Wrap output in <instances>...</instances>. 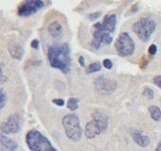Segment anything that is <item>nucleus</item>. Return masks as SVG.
I'll return each instance as SVG.
<instances>
[{"mask_svg": "<svg viewBox=\"0 0 161 151\" xmlns=\"http://www.w3.org/2000/svg\"><path fill=\"white\" fill-rule=\"evenodd\" d=\"M131 135L134 142L141 147H147L150 144V138L146 135L141 134L140 132H138V131L132 132Z\"/></svg>", "mask_w": 161, "mask_h": 151, "instance_id": "obj_14", "label": "nucleus"}, {"mask_svg": "<svg viewBox=\"0 0 161 151\" xmlns=\"http://www.w3.org/2000/svg\"><path fill=\"white\" fill-rule=\"evenodd\" d=\"M30 45H31V47L33 48V49L37 50L38 48H39V41L36 40V39H34V40H32V41H31Z\"/></svg>", "mask_w": 161, "mask_h": 151, "instance_id": "obj_26", "label": "nucleus"}, {"mask_svg": "<svg viewBox=\"0 0 161 151\" xmlns=\"http://www.w3.org/2000/svg\"><path fill=\"white\" fill-rule=\"evenodd\" d=\"M156 23L154 20L148 17L140 18L138 21L135 22L132 29L138 35L141 41L147 42L150 40L152 34L156 30Z\"/></svg>", "mask_w": 161, "mask_h": 151, "instance_id": "obj_4", "label": "nucleus"}, {"mask_svg": "<svg viewBox=\"0 0 161 151\" xmlns=\"http://www.w3.org/2000/svg\"><path fill=\"white\" fill-rule=\"evenodd\" d=\"M115 48L120 57H127L134 53L136 44L132 37L127 32H122L118 36L115 42Z\"/></svg>", "mask_w": 161, "mask_h": 151, "instance_id": "obj_5", "label": "nucleus"}, {"mask_svg": "<svg viewBox=\"0 0 161 151\" xmlns=\"http://www.w3.org/2000/svg\"><path fill=\"white\" fill-rule=\"evenodd\" d=\"M102 24V29L105 32L108 33H113L116 29V26H117V15L115 14H111L109 15H106L104 19V21L101 22Z\"/></svg>", "mask_w": 161, "mask_h": 151, "instance_id": "obj_11", "label": "nucleus"}, {"mask_svg": "<svg viewBox=\"0 0 161 151\" xmlns=\"http://www.w3.org/2000/svg\"><path fill=\"white\" fill-rule=\"evenodd\" d=\"M20 130V118L18 114L10 115L7 120L1 124V131L3 134L17 133Z\"/></svg>", "mask_w": 161, "mask_h": 151, "instance_id": "obj_7", "label": "nucleus"}, {"mask_svg": "<svg viewBox=\"0 0 161 151\" xmlns=\"http://www.w3.org/2000/svg\"><path fill=\"white\" fill-rule=\"evenodd\" d=\"M62 124L67 137L72 142H79L82 135V129L78 115L75 113L67 114L63 117Z\"/></svg>", "mask_w": 161, "mask_h": 151, "instance_id": "obj_3", "label": "nucleus"}, {"mask_svg": "<svg viewBox=\"0 0 161 151\" xmlns=\"http://www.w3.org/2000/svg\"><path fill=\"white\" fill-rule=\"evenodd\" d=\"M101 12L100 11H97V12H94V14H90L88 15V18H89V20H91V21H95L97 20L99 17H101Z\"/></svg>", "mask_w": 161, "mask_h": 151, "instance_id": "obj_22", "label": "nucleus"}, {"mask_svg": "<svg viewBox=\"0 0 161 151\" xmlns=\"http://www.w3.org/2000/svg\"><path fill=\"white\" fill-rule=\"evenodd\" d=\"M95 86L96 89L101 92V93L108 94V93H112V92L117 87V83L115 80H108L105 77H98L96 78L95 80Z\"/></svg>", "mask_w": 161, "mask_h": 151, "instance_id": "obj_9", "label": "nucleus"}, {"mask_svg": "<svg viewBox=\"0 0 161 151\" xmlns=\"http://www.w3.org/2000/svg\"><path fill=\"white\" fill-rule=\"evenodd\" d=\"M102 132H104V130L101 129L100 125L96 121L92 120L86 124L85 128V135L88 139H93V138L101 134Z\"/></svg>", "mask_w": 161, "mask_h": 151, "instance_id": "obj_10", "label": "nucleus"}, {"mask_svg": "<svg viewBox=\"0 0 161 151\" xmlns=\"http://www.w3.org/2000/svg\"><path fill=\"white\" fill-rule=\"evenodd\" d=\"M26 143L30 151H57L48 138L36 129H31L27 133Z\"/></svg>", "mask_w": 161, "mask_h": 151, "instance_id": "obj_2", "label": "nucleus"}, {"mask_svg": "<svg viewBox=\"0 0 161 151\" xmlns=\"http://www.w3.org/2000/svg\"><path fill=\"white\" fill-rule=\"evenodd\" d=\"M44 7V1L42 0H29L24 1L17 8V14L21 17H28L35 14Z\"/></svg>", "mask_w": 161, "mask_h": 151, "instance_id": "obj_6", "label": "nucleus"}, {"mask_svg": "<svg viewBox=\"0 0 161 151\" xmlns=\"http://www.w3.org/2000/svg\"><path fill=\"white\" fill-rule=\"evenodd\" d=\"M67 108L72 111L76 110L79 108V100L75 97L69 98L68 101H67Z\"/></svg>", "mask_w": 161, "mask_h": 151, "instance_id": "obj_19", "label": "nucleus"}, {"mask_svg": "<svg viewBox=\"0 0 161 151\" xmlns=\"http://www.w3.org/2000/svg\"><path fill=\"white\" fill-rule=\"evenodd\" d=\"M148 110H149L150 115H151V117L153 118V120H154V121H159V120L161 119V110H160L158 107L152 105V106L149 107Z\"/></svg>", "mask_w": 161, "mask_h": 151, "instance_id": "obj_17", "label": "nucleus"}, {"mask_svg": "<svg viewBox=\"0 0 161 151\" xmlns=\"http://www.w3.org/2000/svg\"><path fill=\"white\" fill-rule=\"evenodd\" d=\"M102 65L106 68V69H108V70H110V69H112V67H113V62L109 60V59H105V60L104 61V62H102Z\"/></svg>", "mask_w": 161, "mask_h": 151, "instance_id": "obj_24", "label": "nucleus"}, {"mask_svg": "<svg viewBox=\"0 0 161 151\" xmlns=\"http://www.w3.org/2000/svg\"><path fill=\"white\" fill-rule=\"evenodd\" d=\"M8 49L11 56L15 59V60H21L23 55H24V49L22 48V47L18 43L11 41L10 42L9 45H8Z\"/></svg>", "mask_w": 161, "mask_h": 151, "instance_id": "obj_13", "label": "nucleus"}, {"mask_svg": "<svg viewBox=\"0 0 161 151\" xmlns=\"http://www.w3.org/2000/svg\"><path fill=\"white\" fill-rule=\"evenodd\" d=\"M52 102L54 104H56L57 106H59V107H63V105H64V100L63 99H60V98H57V99H53Z\"/></svg>", "mask_w": 161, "mask_h": 151, "instance_id": "obj_27", "label": "nucleus"}, {"mask_svg": "<svg viewBox=\"0 0 161 151\" xmlns=\"http://www.w3.org/2000/svg\"><path fill=\"white\" fill-rule=\"evenodd\" d=\"M48 60L51 67L67 74L71 67L70 47L67 43L50 45L48 49Z\"/></svg>", "mask_w": 161, "mask_h": 151, "instance_id": "obj_1", "label": "nucleus"}, {"mask_svg": "<svg viewBox=\"0 0 161 151\" xmlns=\"http://www.w3.org/2000/svg\"><path fill=\"white\" fill-rule=\"evenodd\" d=\"M6 103H7V95L4 92L3 89L0 90V109H3L6 106Z\"/></svg>", "mask_w": 161, "mask_h": 151, "instance_id": "obj_20", "label": "nucleus"}, {"mask_svg": "<svg viewBox=\"0 0 161 151\" xmlns=\"http://www.w3.org/2000/svg\"><path fill=\"white\" fill-rule=\"evenodd\" d=\"M101 69V64L100 62H93L86 67L85 72L87 75H89L92 73H96V72H99Z\"/></svg>", "mask_w": 161, "mask_h": 151, "instance_id": "obj_18", "label": "nucleus"}, {"mask_svg": "<svg viewBox=\"0 0 161 151\" xmlns=\"http://www.w3.org/2000/svg\"><path fill=\"white\" fill-rule=\"evenodd\" d=\"M79 63L82 67H85V58L82 56H80L79 57Z\"/></svg>", "mask_w": 161, "mask_h": 151, "instance_id": "obj_28", "label": "nucleus"}, {"mask_svg": "<svg viewBox=\"0 0 161 151\" xmlns=\"http://www.w3.org/2000/svg\"><path fill=\"white\" fill-rule=\"evenodd\" d=\"M160 102H161V98H160Z\"/></svg>", "mask_w": 161, "mask_h": 151, "instance_id": "obj_30", "label": "nucleus"}, {"mask_svg": "<svg viewBox=\"0 0 161 151\" xmlns=\"http://www.w3.org/2000/svg\"><path fill=\"white\" fill-rule=\"evenodd\" d=\"M93 120L96 121L100 125V127L101 128V129L104 130V132L108 128V117L102 113H100V111H96V113L93 114Z\"/></svg>", "mask_w": 161, "mask_h": 151, "instance_id": "obj_16", "label": "nucleus"}, {"mask_svg": "<svg viewBox=\"0 0 161 151\" xmlns=\"http://www.w3.org/2000/svg\"><path fill=\"white\" fill-rule=\"evenodd\" d=\"M48 33L53 38H58L63 35V27L58 21L51 22L48 28Z\"/></svg>", "mask_w": 161, "mask_h": 151, "instance_id": "obj_15", "label": "nucleus"}, {"mask_svg": "<svg viewBox=\"0 0 161 151\" xmlns=\"http://www.w3.org/2000/svg\"><path fill=\"white\" fill-rule=\"evenodd\" d=\"M154 151H161V141L158 143L157 146H156V150H154Z\"/></svg>", "mask_w": 161, "mask_h": 151, "instance_id": "obj_29", "label": "nucleus"}, {"mask_svg": "<svg viewBox=\"0 0 161 151\" xmlns=\"http://www.w3.org/2000/svg\"><path fill=\"white\" fill-rule=\"evenodd\" d=\"M113 42V37L110 33L105 32L104 30L94 29L93 31V39L91 41V47L94 49H99L101 44H110Z\"/></svg>", "mask_w": 161, "mask_h": 151, "instance_id": "obj_8", "label": "nucleus"}, {"mask_svg": "<svg viewBox=\"0 0 161 151\" xmlns=\"http://www.w3.org/2000/svg\"><path fill=\"white\" fill-rule=\"evenodd\" d=\"M0 142H1V151H15L18 147V143L5 134H1L0 136Z\"/></svg>", "mask_w": 161, "mask_h": 151, "instance_id": "obj_12", "label": "nucleus"}, {"mask_svg": "<svg viewBox=\"0 0 161 151\" xmlns=\"http://www.w3.org/2000/svg\"><path fill=\"white\" fill-rule=\"evenodd\" d=\"M143 95H144V96H146L147 98H149V99H153V96H154L153 91L151 88H148V87H146V88L143 90Z\"/></svg>", "mask_w": 161, "mask_h": 151, "instance_id": "obj_21", "label": "nucleus"}, {"mask_svg": "<svg viewBox=\"0 0 161 151\" xmlns=\"http://www.w3.org/2000/svg\"><path fill=\"white\" fill-rule=\"evenodd\" d=\"M148 52H149V54H150L151 56L156 55V52H157L156 45V44H151L150 47H149V48H148Z\"/></svg>", "mask_w": 161, "mask_h": 151, "instance_id": "obj_23", "label": "nucleus"}, {"mask_svg": "<svg viewBox=\"0 0 161 151\" xmlns=\"http://www.w3.org/2000/svg\"><path fill=\"white\" fill-rule=\"evenodd\" d=\"M153 83L156 85L157 87L161 88V76H156L153 77Z\"/></svg>", "mask_w": 161, "mask_h": 151, "instance_id": "obj_25", "label": "nucleus"}]
</instances>
